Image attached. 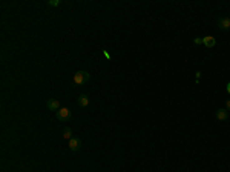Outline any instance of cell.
<instances>
[{"label":"cell","mask_w":230,"mask_h":172,"mask_svg":"<svg viewBox=\"0 0 230 172\" xmlns=\"http://www.w3.org/2000/svg\"><path fill=\"white\" fill-rule=\"evenodd\" d=\"M89 78H91V76H89L88 71H77L72 77V83L75 86H80V85H85Z\"/></svg>","instance_id":"1"},{"label":"cell","mask_w":230,"mask_h":172,"mask_svg":"<svg viewBox=\"0 0 230 172\" xmlns=\"http://www.w3.org/2000/svg\"><path fill=\"white\" fill-rule=\"evenodd\" d=\"M71 111L68 109V108H60L57 112H55V117L60 120V121H63V123H66V121H69L71 120Z\"/></svg>","instance_id":"2"},{"label":"cell","mask_w":230,"mask_h":172,"mask_svg":"<svg viewBox=\"0 0 230 172\" xmlns=\"http://www.w3.org/2000/svg\"><path fill=\"white\" fill-rule=\"evenodd\" d=\"M80 148H81V140L77 137H72L69 140V149L72 152H77V151H80Z\"/></svg>","instance_id":"3"},{"label":"cell","mask_w":230,"mask_h":172,"mask_svg":"<svg viewBox=\"0 0 230 172\" xmlns=\"http://www.w3.org/2000/svg\"><path fill=\"white\" fill-rule=\"evenodd\" d=\"M46 106H48L49 111H58V109L61 108L60 103H58V100H55V98H49L48 103H46Z\"/></svg>","instance_id":"4"},{"label":"cell","mask_w":230,"mask_h":172,"mask_svg":"<svg viewBox=\"0 0 230 172\" xmlns=\"http://www.w3.org/2000/svg\"><path fill=\"white\" fill-rule=\"evenodd\" d=\"M218 28L219 29H230V17H221L218 20Z\"/></svg>","instance_id":"5"},{"label":"cell","mask_w":230,"mask_h":172,"mask_svg":"<svg viewBox=\"0 0 230 172\" xmlns=\"http://www.w3.org/2000/svg\"><path fill=\"white\" fill-rule=\"evenodd\" d=\"M215 115H216V118H218L219 121H226V120L229 118V111H227V109H218Z\"/></svg>","instance_id":"6"},{"label":"cell","mask_w":230,"mask_h":172,"mask_svg":"<svg viewBox=\"0 0 230 172\" xmlns=\"http://www.w3.org/2000/svg\"><path fill=\"white\" fill-rule=\"evenodd\" d=\"M203 43H204L207 48H215L216 40H215V37H212V36H207V37H203Z\"/></svg>","instance_id":"7"},{"label":"cell","mask_w":230,"mask_h":172,"mask_svg":"<svg viewBox=\"0 0 230 172\" xmlns=\"http://www.w3.org/2000/svg\"><path fill=\"white\" fill-rule=\"evenodd\" d=\"M89 105V97L86 94H81V96L78 97V106L80 108H86Z\"/></svg>","instance_id":"8"},{"label":"cell","mask_w":230,"mask_h":172,"mask_svg":"<svg viewBox=\"0 0 230 172\" xmlns=\"http://www.w3.org/2000/svg\"><path fill=\"white\" fill-rule=\"evenodd\" d=\"M63 138H66V140H71L72 138V129L71 128H65V131H63Z\"/></svg>","instance_id":"9"},{"label":"cell","mask_w":230,"mask_h":172,"mask_svg":"<svg viewBox=\"0 0 230 172\" xmlns=\"http://www.w3.org/2000/svg\"><path fill=\"white\" fill-rule=\"evenodd\" d=\"M46 5H49V6H60L61 0H46Z\"/></svg>","instance_id":"10"},{"label":"cell","mask_w":230,"mask_h":172,"mask_svg":"<svg viewBox=\"0 0 230 172\" xmlns=\"http://www.w3.org/2000/svg\"><path fill=\"white\" fill-rule=\"evenodd\" d=\"M193 42H195V45H201V43H203V38L196 37V38H195V40H193Z\"/></svg>","instance_id":"11"},{"label":"cell","mask_w":230,"mask_h":172,"mask_svg":"<svg viewBox=\"0 0 230 172\" xmlns=\"http://www.w3.org/2000/svg\"><path fill=\"white\" fill-rule=\"evenodd\" d=\"M103 56H105V57H106L107 60H110V54H109L107 51H103Z\"/></svg>","instance_id":"12"},{"label":"cell","mask_w":230,"mask_h":172,"mask_svg":"<svg viewBox=\"0 0 230 172\" xmlns=\"http://www.w3.org/2000/svg\"><path fill=\"white\" fill-rule=\"evenodd\" d=\"M227 92H229V94H230V81H229V83H227Z\"/></svg>","instance_id":"13"},{"label":"cell","mask_w":230,"mask_h":172,"mask_svg":"<svg viewBox=\"0 0 230 172\" xmlns=\"http://www.w3.org/2000/svg\"><path fill=\"white\" fill-rule=\"evenodd\" d=\"M226 106H227V109H230V100L227 101V103H226Z\"/></svg>","instance_id":"14"}]
</instances>
